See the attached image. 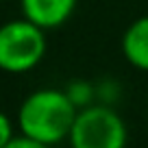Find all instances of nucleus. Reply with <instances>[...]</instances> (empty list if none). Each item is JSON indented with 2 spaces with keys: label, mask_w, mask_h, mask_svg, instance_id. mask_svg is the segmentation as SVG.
I'll return each instance as SVG.
<instances>
[{
  "label": "nucleus",
  "mask_w": 148,
  "mask_h": 148,
  "mask_svg": "<svg viewBox=\"0 0 148 148\" xmlns=\"http://www.w3.org/2000/svg\"><path fill=\"white\" fill-rule=\"evenodd\" d=\"M65 94H68V98L74 102L76 109H85V107L94 105V102L98 100L96 85H94L92 81H85V79H72L65 85Z\"/></svg>",
  "instance_id": "423d86ee"
},
{
  "label": "nucleus",
  "mask_w": 148,
  "mask_h": 148,
  "mask_svg": "<svg viewBox=\"0 0 148 148\" xmlns=\"http://www.w3.org/2000/svg\"><path fill=\"white\" fill-rule=\"evenodd\" d=\"M79 109L68 98L65 89H35L22 100L18 109L20 135L42 142L46 146H57L70 137L72 124Z\"/></svg>",
  "instance_id": "f257e3e1"
},
{
  "label": "nucleus",
  "mask_w": 148,
  "mask_h": 148,
  "mask_svg": "<svg viewBox=\"0 0 148 148\" xmlns=\"http://www.w3.org/2000/svg\"><path fill=\"white\" fill-rule=\"evenodd\" d=\"M120 48L124 59L135 70L148 72V15H142L126 26Z\"/></svg>",
  "instance_id": "39448f33"
},
{
  "label": "nucleus",
  "mask_w": 148,
  "mask_h": 148,
  "mask_svg": "<svg viewBox=\"0 0 148 148\" xmlns=\"http://www.w3.org/2000/svg\"><path fill=\"white\" fill-rule=\"evenodd\" d=\"M68 142L72 148H126L129 131L111 105L94 102L79 109Z\"/></svg>",
  "instance_id": "7ed1b4c3"
},
{
  "label": "nucleus",
  "mask_w": 148,
  "mask_h": 148,
  "mask_svg": "<svg viewBox=\"0 0 148 148\" xmlns=\"http://www.w3.org/2000/svg\"><path fill=\"white\" fill-rule=\"evenodd\" d=\"M46 57V31L20 18L0 24V70L7 74H26Z\"/></svg>",
  "instance_id": "f03ea898"
},
{
  "label": "nucleus",
  "mask_w": 148,
  "mask_h": 148,
  "mask_svg": "<svg viewBox=\"0 0 148 148\" xmlns=\"http://www.w3.org/2000/svg\"><path fill=\"white\" fill-rule=\"evenodd\" d=\"M79 0H20L22 18L42 26L44 31L59 28L72 18Z\"/></svg>",
  "instance_id": "20e7f679"
},
{
  "label": "nucleus",
  "mask_w": 148,
  "mask_h": 148,
  "mask_svg": "<svg viewBox=\"0 0 148 148\" xmlns=\"http://www.w3.org/2000/svg\"><path fill=\"white\" fill-rule=\"evenodd\" d=\"M5 148H52V146H46V144H42V142H35V139H31V137H26V135H20L18 133Z\"/></svg>",
  "instance_id": "1a4fd4ad"
},
{
  "label": "nucleus",
  "mask_w": 148,
  "mask_h": 148,
  "mask_svg": "<svg viewBox=\"0 0 148 148\" xmlns=\"http://www.w3.org/2000/svg\"><path fill=\"white\" fill-rule=\"evenodd\" d=\"M118 85L113 83L111 79H105L102 83H98L96 85V94H98V100L102 102V105H111V102L116 100V96H118Z\"/></svg>",
  "instance_id": "0eeeda50"
},
{
  "label": "nucleus",
  "mask_w": 148,
  "mask_h": 148,
  "mask_svg": "<svg viewBox=\"0 0 148 148\" xmlns=\"http://www.w3.org/2000/svg\"><path fill=\"white\" fill-rule=\"evenodd\" d=\"M13 137H15L13 122H11V118L7 116L5 111H0V148H5Z\"/></svg>",
  "instance_id": "6e6552de"
},
{
  "label": "nucleus",
  "mask_w": 148,
  "mask_h": 148,
  "mask_svg": "<svg viewBox=\"0 0 148 148\" xmlns=\"http://www.w3.org/2000/svg\"><path fill=\"white\" fill-rule=\"evenodd\" d=\"M0 2H2V0H0Z\"/></svg>",
  "instance_id": "9d476101"
}]
</instances>
